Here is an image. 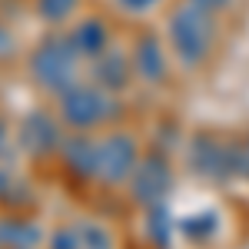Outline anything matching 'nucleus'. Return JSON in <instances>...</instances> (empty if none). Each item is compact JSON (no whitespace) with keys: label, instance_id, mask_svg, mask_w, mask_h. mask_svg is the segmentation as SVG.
<instances>
[{"label":"nucleus","instance_id":"obj_1","mask_svg":"<svg viewBox=\"0 0 249 249\" xmlns=\"http://www.w3.org/2000/svg\"><path fill=\"white\" fill-rule=\"evenodd\" d=\"M213 40H216L213 14L193 7V3H183L170 14V43L183 67H199L213 50Z\"/></svg>","mask_w":249,"mask_h":249},{"label":"nucleus","instance_id":"obj_2","mask_svg":"<svg viewBox=\"0 0 249 249\" xmlns=\"http://www.w3.org/2000/svg\"><path fill=\"white\" fill-rule=\"evenodd\" d=\"M77 47L70 43V37H47L34 47V53L27 60V70L40 90L50 93H63L67 87L77 83Z\"/></svg>","mask_w":249,"mask_h":249},{"label":"nucleus","instance_id":"obj_3","mask_svg":"<svg viewBox=\"0 0 249 249\" xmlns=\"http://www.w3.org/2000/svg\"><path fill=\"white\" fill-rule=\"evenodd\" d=\"M113 113H116V103L110 96V90H103V87L73 83L60 93V116L73 130H90L96 123L110 120Z\"/></svg>","mask_w":249,"mask_h":249},{"label":"nucleus","instance_id":"obj_4","mask_svg":"<svg viewBox=\"0 0 249 249\" xmlns=\"http://www.w3.org/2000/svg\"><path fill=\"white\" fill-rule=\"evenodd\" d=\"M136 170V143L126 133H110L100 140V163H96V176L103 183H126Z\"/></svg>","mask_w":249,"mask_h":249},{"label":"nucleus","instance_id":"obj_5","mask_svg":"<svg viewBox=\"0 0 249 249\" xmlns=\"http://www.w3.org/2000/svg\"><path fill=\"white\" fill-rule=\"evenodd\" d=\"M130 190H133L136 203L156 206V203L166 196V190H170V163H166L160 153L146 156V160L133 170V176H130Z\"/></svg>","mask_w":249,"mask_h":249},{"label":"nucleus","instance_id":"obj_6","mask_svg":"<svg viewBox=\"0 0 249 249\" xmlns=\"http://www.w3.org/2000/svg\"><path fill=\"white\" fill-rule=\"evenodd\" d=\"M193 166L203 173V176L223 179V176H230L239 166V150L216 143L213 136H199L196 140V150H193Z\"/></svg>","mask_w":249,"mask_h":249},{"label":"nucleus","instance_id":"obj_7","mask_svg":"<svg viewBox=\"0 0 249 249\" xmlns=\"http://www.w3.org/2000/svg\"><path fill=\"white\" fill-rule=\"evenodd\" d=\"M60 143H63V140H60L57 123L47 113L34 110V113L23 116V123H20V146L30 156H47L50 150H57Z\"/></svg>","mask_w":249,"mask_h":249},{"label":"nucleus","instance_id":"obj_8","mask_svg":"<svg viewBox=\"0 0 249 249\" xmlns=\"http://www.w3.org/2000/svg\"><path fill=\"white\" fill-rule=\"evenodd\" d=\"M130 63H133V73L140 80H146V83H160V80L166 77V53H163V47H160L156 37L136 40Z\"/></svg>","mask_w":249,"mask_h":249},{"label":"nucleus","instance_id":"obj_9","mask_svg":"<svg viewBox=\"0 0 249 249\" xmlns=\"http://www.w3.org/2000/svg\"><path fill=\"white\" fill-rule=\"evenodd\" d=\"M60 150H63V160H67V166L83 176V179H90L96 176V163H100V143L90 140V136H83L80 130L77 136H70V140H63L60 143Z\"/></svg>","mask_w":249,"mask_h":249},{"label":"nucleus","instance_id":"obj_10","mask_svg":"<svg viewBox=\"0 0 249 249\" xmlns=\"http://www.w3.org/2000/svg\"><path fill=\"white\" fill-rule=\"evenodd\" d=\"M130 73H133V63L120 50H103L100 57H93V80L103 90H123Z\"/></svg>","mask_w":249,"mask_h":249},{"label":"nucleus","instance_id":"obj_11","mask_svg":"<svg viewBox=\"0 0 249 249\" xmlns=\"http://www.w3.org/2000/svg\"><path fill=\"white\" fill-rule=\"evenodd\" d=\"M107 40H110V34H107V23L100 17L80 20L77 27H73V34H70V43L77 47L80 57H100L107 50Z\"/></svg>","mask_w":249,"mask_h":249},{"label":"nucleus","instance_id":"obj_12","mask_svg":"<svg viewBox=\"0 0 249 249\" xmlns=\"http://www.w3.org/2000/svg\"><path fill=\"white\" fill-rule=\"evenodd\" d=\"M40 239V232L30 226V223H20V219H3L0 223V243L14 249H30Z\"/></svg>","mask_w":249,"mask_h":249},{"label":"nucleus","instance_id":"obj_13","mask_svg":"<svg viewBox=\"0 0 249 249\" xmlns=\"http://www.w3.org/2000/svg\"><path fill=\"white\" fill-rule=\"evenodd\" d=\"M77 10V0H37V14L47 23H63Z\"/></svg>","mask_w":249,"mask_h":249},{"label":"nucleus","instance_id":"obj_14","mask_svg":"<svg viewBox=\"0 0 249 249\" xmlns=\"http://www.w3.org/2000/svg\"><path fill=\"white\" fill-rule=\"evenodd\" d=\"M150 236H156V243L160 246H166V239H170V216H166V210L156 203L153 213H150Z\"/></svg>","mask_w":249,"mask_h":249},{"label":"nucleus","instance_id":"obj_15","mask_svg":"<svg viewBox=\"0 0 249 249\" xmlns=\"http://www.w3.org/2000/svg\"><path fill=\"white\" fill-rule=\"evenodd\" d=\"M50 249H77V232L73 230H60L50 239Z\"/></svg>","mask_w":249,"mask_h":249},{"label":"nucleus","instance_id":"obj_16","mask_svg":"<svg viewBox=\"0 0 249 249\" xmlns=\"http://www.w3.org/2000/svg\"><path fill=\"white\" fill-rule=\"evenodd\" d=\"M193 7H199V10H206V14H219V10H226L232 0H186Z\"/></svg>","mask_w":249,"mask_h":249},{"label":"nucleus","instance_id":"obj_17","mask_svg":"<svg viewBox=\"0 0 249 249\" xmlns=\"http://www.w3.org/2000/svg\"><path fill=\"white\" fill-rule=\"evenodd\" d=\"M83 236L90 239V246H93V249H107V246H110V243H107V236H103V232H96L93 226H87V230H83Z\"/></svg>","mask_w":249,"mask_h":249},{"label":"nucleus","instance_id":"obj_18","mask_svg":"<svg viewBox=\"0 0 249 249\" xmlns=\"http://www.w3.org/2000/svg\"><path fill=\"white\" fill-rule=\"evenodd\" d=\"M10 53H14V37L0 27V57H10Z\"/></svg>","mask_w":249,"mask_h":249},{"label":"nucleus","instance_id":"obj_19","mask_svg":"<svg viewBox=\"0 0 249 249\" xmlns=\"http://www.w3.org/2000/svg\"><path fill=\"white\" fill-rule=\"evenodd\" d=\"M120 7H126V10H146V7H153L156 0H116Z\"/></svg>","mask_w":249,"mask_h":249},{"label":"nucleus","instance_id":"obj_20","mask_svg":"<svg viewBox=\"0 0 249 249\" xmlns=\"http://www.w3.org/2000/svg\"><path fill=\"white\" fill-rule=\"evenodd\" d=\"M3 146H7V126L0 123V150H3Z\"/></svg>","mask_w":249,"mask_h":249}]
</instances>
